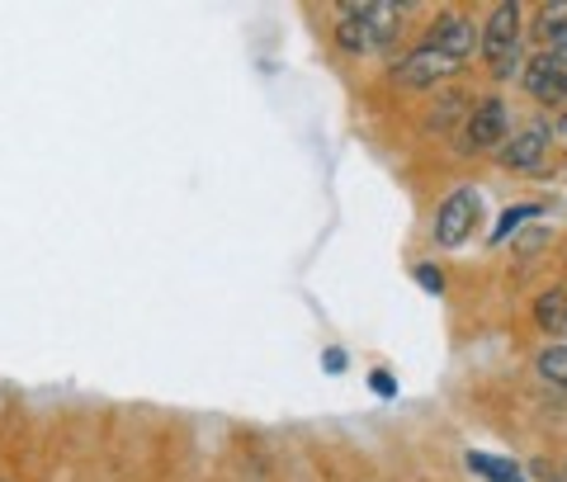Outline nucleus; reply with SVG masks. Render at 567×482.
Here are the masks:
<instances>
[{
    "instance_id": "5",
    "label": "nucleus",
    "mask_w": 567,
    "mask_h": 482,
    "mask_svg": "<svg viewBox=\"0 0 567 482\" xmlns=\"http://www.w3.org/2000/svg\"><path fill=\"white\" fill-rule=\"evenodd\" d=\"M454 71H458V62H450L445 52H435L431 43H421V48H412L393 66V81L398 85H412V91H425V85H440L445 76H454Z\"/></svg>"
},
{
    "instance_id": "14",
    "label": "nucleus",
    "mask_w": 567,
    "mask_h": 482,
    "mask_svg": "<svg viewBox=\"0 0 567 482\" xmlns=\"http://www.w3.org/2000/svg\"><path fill=\"white\" fill-rule=\"evenodd\" d=\"M535 369L544 373L548 383H558V388H567V346H548L539 360H535Z\"/></svg>"
},
{
    "instance_id": "17",
    "label": "nucleus",
    "mask_w": 567,
    "mask_h": 482,
    "mask_svg": "<svg viewBox=\"0 0 567 482\" xmlns=\"http://www.w3.org/2000/svg\"><path fill=\"white\" fill-rule=\"evenodd\" d=\"M327 369L341 373V369H346V350H327Z\"/></svg>"
},
{
    "instance_id": "18",
    "label": "nucleus",
    "mask_w": 567,
    "mask_h": 482,
    "mask_svg": "<svg viewBox=\"0 0 567 482\" xmlns=\"http://www.w3.org/2000/svg\"><path fill=\"white\" fill-rule=\"evenodd\" d=\"M558 66H563V95H567V58H558Z\"/></svg>"
},
{
    "instance_id": "15",
    "label": "nucleus",
    "mask_w": 567,
    "mask_h": 482,
    "mask_svg": "<svg viewBox=\"0 0 567 482\" xmlns=\"http://www.w3.org/2000/svg\"><path fill=\"white\" fill-rule=\"evenodd\" d=\"M412 275H416V284H421V289H425V294H435V298H440V294H445V275H440V270H435V265H416V270H412Z\"/></svg>"
},
{
    "instance_id": "13",
    "label": "nucleus",
    "mask_w": 567,
    "mask_h": 482,
    "mask_svg": "<svg viewBox=\"0 0 567 482\" xmlns=\"http://www.w3.org/2000/svg\"><path fill=\"white\" fill-rule=\"evenodd\" d=\"M539 213H544L539 204H516V208H506V213H502V223L492 227V246H502V242L511 237V232H520L529 218H539Z\"/></svg>"
},
{
    "instance_id": "8",
    "label": "nucleus",
    "mask_w": 567,
    "mask_h": 482,
    "mask_svg": "<svg viewBox=\"0 0 567 482\" xmlns=\"http://www.w3.org/2000/svg\"><path fill=\"white\" fill-rule=\"evenodd\" d=\"M402 10L406 6H364V29H369V48H388L402 33Z\"/></svg>"
},
{
    "instance_id": "10",
    "label": "nucleus",
    "mask_w": 567,
    "mask_h": 482,
    "mask_svg": "<svg viewBox=\"0 0 567 482\" xmlns=\"http://www.w3.org/2000/svg\"><path fill=\"white\" fill-rule=\"evenodd\" d=\"M336 43H341L346 52H369L364 6H341V24H336Z\"/></svg>"
},
{
    "instance_id": "16",
    "label": "nucleus",
    "mask_w": 567,
    "mask_h": 482,
    "mask_svg": "<svg viewBox=\"0 0 567 482\" xmlns=\"http://www.w3.org/2000/svg\"><path fill=\"white\" fill-rule=\"evenodd\" d=\"M374 392H383V398H393V392H398V383L388 379V373H374Z\"/></svg>"
},
{
    "instance_id": "3",
    "label": "nucleus",
    "mask_w": 567,
    "mask_h": 482,
    "mask_svg": "<svg viewBox=\"0 0 567 482\" xmlns=\"http://www.w3.org/2000/svg\"><path fill=\"white\" fill-rule=\"evenodd\" d=\"M506 129H511V110L506 100H477L468 110V123H464V147L468 152H492L506 142Z\"/></svg>"
},
{
    "instance_id": "2",
    "label": "nucleus",
    "mask_w": 567,
    "mask_h": 482,
    "mask_svg": "<svg viewBox=\"0 0 567 482\" xmlns=\"http://www.w3.org/2000/svg\"><path fill=\"white\" fill-rule=\"evenodd\" d=\"M477 218H483V194H477V189H454V194H445V204L435 208V246H445V252L464 246V242L473 237Z\"/></svg>"
},
{
    "instance_id": "11",
    "label": "nucleus",
    "mask_w": 567,
    "mask_h": 482,
    "mask_svg": "<svg viewBox=\"0 0 567 482\" xmlns=\"http://www.w3.org/2000/svg\"><path fill=\"white\" fill-rule=\"evenodd\" d=\"M468 473H477L483 482H525V473L516 469L511 459H496V454H464Z\"/></svg>"
},
{
    "instance_id": "7",
    "label": "nucleus",
    "mask_w": 567,
    "mask_h": 482,
    "mask_svg": "<svg viewBox=\"0 0 567 482\" xmlns=\"http://www.w3.org/2000/svg\"><path fill=\"white\" fill-rule=\"evenodd\" d=\"M525 91L539 104H563L567 100L563 95V66H558L554 52H539V58L525 66Z\"/></svg>"
},
{
    "instance_id": "6",
    "label": "nucleus",
    "mask_w": 567,
    "mask_h": 482,
    "mask_svg": "<svg viewBox=\"0 0 567 482\" xmlns=\"http://www.w3.org/2000/svg\"><path fill=\"white\" fill-rule=\"evenodd\" d=\"M548 142H554V123H529L520 137H511L502 147V161L511 171H535L548 152Z\"/></svg>"
},
{
    "instance_id": "1",
    "label": "nucleus",
    "mask_w": 567,
    "mask_h": 482,
    "mask_svg": "<svg viewBox=\"0 0 567 482\" xmlns=\"http://www.w3.org/2000/svg\"><path fill=\"white\" fill-rule=\"evenodd\" d=\"M520 33H525V14H520L516 0L492 6L483 39H477V52H483L487 66L496 71V81H511V71L520 66Z\"/></svg>"
},
{
    "instance_id": "20",
    "label": "nucleus",
    "mask_w": 567,
    "mask_h": 482,
    "mask_svg": "<svg viewBox=\"0 0 567 482\" xmlns=\"http://www.w3.org/2000/svg\"><path fill=\"white\" fill-rule=\"evenodd\" d=\"M563 331H567V327H563Z\"/></svg>"
},
{
    "instance_id": "19",
    "label": "nucleus",
    "mask_w": 567,
    "mask_h": 482,
    "mask_svg": "<svg viewBox=\"0 0 567 482\" xmlns=\"http://www.w3.org/2000/svg\"><path fill=\"white\" fill-rule=\"evenodd\" d=\"M554 133H558V137H567V119H558V129H554Z\"/></svg>"
},
{
    "instance_id": "12",
    "label": "nucleus",
    "mask_w": 567,
    "mask_h": 482,
    "mask_svg": "<svg viewBox=\"0 0 567 482\" xmlns=\"http://www.w3.org/2000/svg\"><path fill=\"white\" fill-rule=\"evenodd\" d=\"M535 321H539V331H563V327H567V294H563V289L539 294Z\"/></svg>"
},
{
    "instance_id": "9",
    "label": "nucleus",
    "mask_w": 567,
    "mask_h": 482,
    "mask_svg": "<svg viewBox=\"0 0 567 482\" xmlns=\"http://www.w3.org/2000/svg\"><path fill=\"white\" fill-rule=\"evenodd\" d=\"M535 33L544 39V52H554V58H567V6H544Z\"/></svg>"
},
{
    "instance_id": "4",
    "label": "nucleus",
    "mask_w": 567,
    "mask_h": 482,
    "mask_svg": "<svg viewBox=\"0 0 567 482\" xmlns=\"http://www.w3.org/2000/svg\"><path fill=\"white\" fill-rule=\"evenodd\" d=\"M477 39H483V24H473L468 14H440V20L431 24V33H425V43H431L435 52H445L450 62L464 66L473 52H477Z\"/></svg>"
}]
</instances>
